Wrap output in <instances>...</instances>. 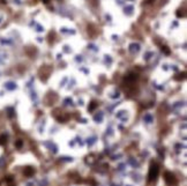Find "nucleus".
Listing matches in <instances>:
<instances>
[{"instance_id":"obj_8","label":"nucleus","mask_w":187,"mask_h":186,"mask_svg":"<svg viewBox=\"0 0 187 186\" xmlns=\"http://www.w3.org/2000/svg\"><path fill=\"white\" fill-rule=\"evenodd\" d=\"M5 143H6V136L2 135V136H0V145H5Z\"/></svg>"},{"instance_id":"obj_7","label":"nucleus","mask_w":187,"mask_h":186,"mask_svg":"<svg viewBox=\"0 0 187 186\" xmlns=\"http://www.w3.org/2000/svg\"><path fill=\"white\" fill-rule=\"evenodd\" d=\"M132 12H133V6H127L125 8V13L126 14H132Z\"/></svg>"},{"instance_id":"obj_5","label":"nucleus","mask_w":187,"mask_h":186,"mask_svg":"<svg viewBox=\"0 0 187 186\" xmlns=\"http://www.w3.org/2000/svg\"><path fill=\"white\" fill-rule=\"evenodd\" d=\"M129 51L130 52H139L140 51V44H137V43H132L130 45H129Z\"/></svg>"},{"instance_id":"obj_10","label":"nucleus","mask_w":187,"mask_h":186,"mask_svg":"<svg viewBox=\"0 0 187 186\" xmlns=\"http://www.w3.org/2000/svg\"><path fill=\"white\" fill-rule=\"evenodd\" d=\"M95 108H96V103H95V102H91V105H90V108H89V110H90V111H93V109H95Z\"/></svg>"},{"instance_id":"obj_2","label":"nucleus","mask_w":187,"mask_h":186,"mask_svg":"<svg viewBox=\"0 0 187 186\" xmlns=\"http://www.w3.org/2000/svg\"><path fill=\"white\" fill-rule=\"evenodd\" d=\"M158 172H159V169H158V165L156 163H151L150 164V168H149V173H148V177H149V182H154L157 176H158Z\"/></svg>"},{"instance_id":"obj_1","label":"nucleus","mask_w":187,"mask_h":186,"mask_svg":"<svg viewBox=\"0 0 187 186\" xmlns=\"http://www.w3.org/2000/svg\"><path fill=\"white\" fill-rule=\"evenodd\" d=\"M1 86H2L3 90L7 92V93H14V92H16L19 89V85L13 80H7V81L2 82Z\"/></svg>"},{"instance_id":"obj_4","label":"nucleus","mask_w":187,"mask_h":186,"mask_svg":"<svg viewBox=\"0 0 187 186\" xmlns=\"http://www.w3.org/2000/svg\"><path fill=\"white\" fill-rule=\"evenodd\" d=\"M165 182L169 184V185H172L174 182H176V177L172 172H165V177H164Z\"/></svg>"},{"instance_id":"obj_6","label":"nucleus","mask_w":187,"mask_h":186,"mask_svg":"<svg viewBox=\"0 0 187 186\" xmlns=\"http://www.w3.org/2000/svg\"><path fill=\"white\" fill-rule=\"evenodd\" d=\"M24 175H26V176H28V177H30L31 175H33V169H31V168H26V170H24Z\"/></svg>"},{"instance_id":"obj_9","label":"nucleus","mask_w":187,"mask_h":186,"mask_svg":"<svg viewBox=\"0 0 187 186\" xmlns=\"http://www.w3.org/2000/svg\"><path fill=\"white\" fill-rule=\"evenodd\" d=\"M162 51H164L166 55H169V53H170V50L167 49V46H162Z\"/></svg>"},{"instance_id":"obj_3","label":"nucleus","mask_w":187,"mask_h":186,"mask_svg":"<svg viewBox=\"0 0 187 186\" xmlns=\"http://www.w3.org/2000/svg\"><path fill=\"white\" fill-rule=\"evenodd\" d=\"M8 59H9V55H8V52H7L5 49H1V48H0V66H2V65H5V64H7Z\"/></svg>"},{"instance_id":"obj_13","label":"nucleus","mask_w":187,"mask_h":186,"mask_svg":"<svg viewBox=\"0 0 187 186\" xmlns=\"http://www.w3.org/2000/svg\"><path fill=\"white\" fill-rule=\"evenodd\" d=\"M1 22H2V17L0 16V23H1Z\"/></svg>"},{"instance_id":"obj_12","label":"nucleus","mask_w":187,"mask_h":186,"mask_svg":"<svg viewBox=\"0 0 187 186\" xmlns=\"http://www.w3.org/2000/svg\"><path fill=\"white\" fill-rule=\"evenodd\" d=\"M49 1H50V0H43V2H45V3H47Z\"/></svg>"},{"instance_id":"obj_11","label":"nucleus","mask_w":187,"mask_h":186,"mask_svg":"<svg viewBox=\"0 0 187 186\" xmlns=\"http://www.w3.org/2000/svg\"><path fill=\"white\" fill-rule=\"evenodd\" d=\"M21 146H22V141H21V140H19V141L16 142V147H19V148H20Z\"/></svg>"}]
</instances>
